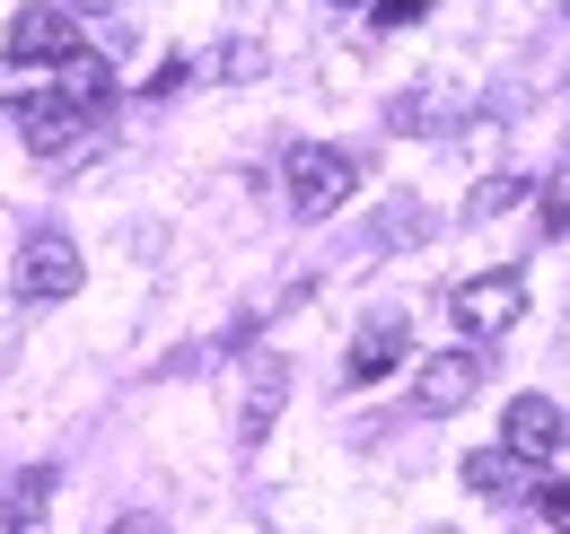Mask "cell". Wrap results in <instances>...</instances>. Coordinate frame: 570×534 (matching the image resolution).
I'll return each mask as SVG.
<instances>
[{"label": "cell", "instance_id": "cell-9", "mask_svg": "<svg viewBox=\"0 0 570 534\" xmlns=\"http://www.w3.org/2000/svg\"><path fill=\"white\" fill-rule=\"evenodd\" d=\"M395 359H404V325H395V316H377V325H360V334H352V359H343V377H352V386H377Z\"/></svg>", "mask_w": 570, "mask_h": 534}, {"label": "cell", "instance_id": "cell-4", "mask_svg": "<svg viewBox=\"0 0 570 534\" xmlns=\"http://www.w3.org/2000/svg\"><path fill=\"white\" fill-rule=\"evenodd\" d=\"M9 123H18V140H27L36 158H71L97 115L79 106L71 88H36V97H18V106H9Z\"/></svg>", "mask_w": 570, "mask_h": 534}, {"label": "cell", "instance_id": "cell-14", "mask_svg": "<svg viewBox=\"0 0 570 534\" xmlns=\"http://www.w3.org/2000/svg\"><path fill=\"white\" fill-rule=\"evenodd\" d=\"M518 194H527V176H492V194L474 201V210H509V201H518Z\"/></svg>", "mask_w": 570, "mask_h": 534}, {"label": "cell", "instance_id": "cell-5", "mask_svg": "<svg viewBox=\"0 0 570 534\" xmlns=\"http://www.w3.org/2000/svg\"><path fill=\"white\" fill-rule=\"evenodd\" d=\"M9 62H27V70H62L71 53H88V36H79V18L71 9H53V0H27L18 18H9V44H0Z\"/></svg>", "mask_w": 570, "mask_h": 534}, {"label": "cell", "instance_id": "cell-6", "mask_svg": "<svg viewBox=\"0 0 570 534\" xmlns=\"http://www.w3.org/2000/svg\"><path fill=\"white\" fill-rule=\"evenodd\" d=\"M474 395H483V350H439V359H422V377H413V412L422 421H448V412H465Z\"/></svg>", "mask_w": 570, "mask_h": 534}, {"label": "cell", "instance_id": "cell-3", "mask_svg": "<svg viewBox=\"0 0 570 534\" xmlns=\"http://www.w3.org/2000/svg\"><path fill=\"white\" fill-rule=\"evenodd\" d=\"M448 316H456V325H465L474 342L509 334V325L527 316V271H518V264H500V271H474V280H456Z\"/></svg>", "mask_w": 570, "mask_h": 534}, {"label": "cell", "instance_id": "cell-2", "mask_svg": "<svg viewBox=\"0 0 570 534\" xmlns=\"http://www.w3.org/2000/svg\"><path fill=\"white\" fill-rule=\"evenodd\" d=\"M79 280H88V264H79V246L62 228H36V237L18 246V271H9V289H18L27 307H62V298H79Z\"/></svg>", "mask_w": 570, "mask_h": 534}, {"label": "cell", "instance_id": "cell-19", "mask_svg": "<svg viewBox=\"0 0 570 534\" xmlns=\"http://www.w3.org/2000/svg\"><path fill=\"white\" fill-rule=\"evenodd\" d=\"M562 9H570V0H562Z\"/></svg>", "mask_w": 570, "mask_h": 534}, {"label": "cell", "instance_id": "cell-8", "mask_svg": "<svg viewBox=\"0 0 570 534\" xmlns=\"http://www.w3.org/2000/svg\"><path fill=\"white\" fill-rule=\"evenodd\" d=\"M535 482H544V473L527 465V456H509V447H474V456H465V491H474V500H527Z\"/></svg>", "mask_w": 570, "mask_h": 534}, {"label": "cell", "instance_id": "cell-13", "mask_svg": "<svg viewBox=\"0 0 570 534\" xmlns=\"http://www.w3.org/2000/svg\"><path fill=\"white\" fill-rule=\"evenodd\" d=\"M544 228L570 237V176H553V194H544Z\"/></svg>", "mask_w": 570, "mask_h": 534}, {"label": "cell", "instance_id": "cell-18", "mask_svg": "<svg viewBox=\"0 0 570 534\" xmlns=\"http://www.w3.org/2000/svg\"><path fill=\"white\" fill-rule=\"evenodd\" d=\"M334 9H360V0H334Z\"/></svg>", "mask_w": 570, "mask_h": 534}, {"label": "cell", "instance_id": "cell-10", "mask_svg": "<svg viewBox=\"0 0 570 534\" xmlns=\"http://www.w3.org/2000/svg\"><path fill=\"white\" fill-rule=\"evenodd\" d=\"M282 395H289V368H282V359H264L255 386H246V412H237V438H264L273 412H282Z\"/></svg>", "mask_w": 570, "mask_h": 534}, {"label": "cell", "instance_id": "cell-1", "mask_svg": "<svg viewBox=\"0 0 570 534\" xmlns=\"http://www.w3.org/2000/svg\"><path fill=\"white\" fill-rule=\"evenodd\" d=\"M352 185H360V158H352V149L298 140V149L282 158V194H289V210H298V219H334V210L352 201Z\"/></svg>", "mask_w": 570, "mask_h": 534}, {"label": "cell", "instance_id": "cell-11", "mask_svg": "<svg viewBox=\"0 0 570 534\" xmlns=\"http://www.w3.org/2000/svg\"><path fill=\"white\" fill-rule=\"evenodd\" d=\"M527 500H535V508H544V517H553V526L570 534V482H535V491H527Z\"/></svg>", "mask_w": 570, "mask_h": 534}, {"label": "cell", "instance_id": "cell-17", "mask_svg": "<svg viewBox=\"0 0 570 534\" xmlns=\"http://www.w3.org/2000/svg\"><path fill=\"white\" fill-rule=\"evenodd\" d=\"M62 9H71V18H79V9H115V0H62Z\"/></svg>", "mask_w": 570, "mask_h": 534}, {"label": "cell", "instance_id": "cell-15", "mask_svg": "<svg viewBox=\"0 0 570 534\" xmlns=\"http://www.w3.org/2000/svg\"><path fill=\"white\" fill-rule=\"evenodd\" d=\"M422 9H430V0H377V27H413Z\"/></svg>", "mask_w": 570, "mask_h": 534}, {"label": "cell", "instance_id": "cell-7", "mask_svg": "<svg viewBox=\"0 0 570 534\" xmlns=\"http://www.w3.org/2000/svg\"><path fill=\"white\" fill-rule=\"evenodd\" d=\"M500 447L527 456V465H544V456L562 447V403H553V395H518V403H509V421H500Z\"/></svg>", "mask_w": 570, "mask_h": 534}, {"label": "cell", "instance_id": "cell-16", "mask_svg": "<svg viewBox=\"0 0 570 534\" xmlns=\"http://www.w3.org/2000/svg\"><path fill=\"white\" fill-rule=\"evenodd\" d=\"M0 534H18V508H9V491H0Z\"/></svg>", "mask_w": 570, "mask_h": 534}, {"label": "cell", "instance_id": "cell-12", "mask_svg": "<svg viewBox=\"0 0 570 534\" xmlns=\"http://www.w3.org/2000/svg\"><path fill=\"white\" fill-rule=\"evenodd\" d=\"M45 500H53V473H27V482H18V491H9V508H18V517H36V508H45Z\"/></svg>", "mask_w": 570, "mask_h": 534}]
</instances>
